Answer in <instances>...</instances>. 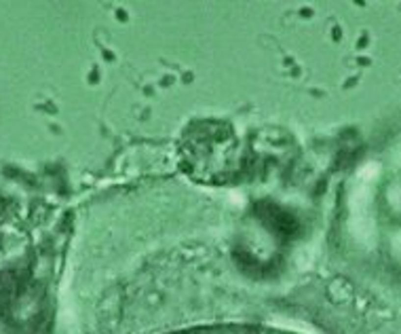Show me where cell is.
<instances>
[{"label": "cell", "mask_w": 401, "mask_h": 334, "mask_svg": "<svg viewBox=\"0 0 401 334\" xmlns=\"http://www.w3.org/2000/svg\"><path fill=\"white\" fill-rule=\"evenodd\" d=\"M178 334H294L272 328H256V326H220V328H203V330H188Z\"/></svg>", "instance_id": "1"}]
</instances>
